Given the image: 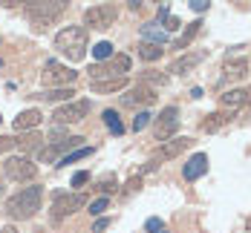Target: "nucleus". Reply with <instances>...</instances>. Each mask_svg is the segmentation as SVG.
Listing matches in <instances>:
<instances>
[{
  "label": "nucleus",
  "mask_w": 251,
  "mask_h": 233,
  "mask_svg": "<svg viewBox=\"0 0 251 233\" xmlns=\"http://www.w3.org/2000/svg\"><path fill=\"white\" fill-rule=\"evenodd\" d=\"M101 118H104V124H107L110 132H116V135H122V132H125V124H122V118H119V112H116V109H104V115H101Z\"/></svg>",
  "instance_id": "nucleus-25"
},
{
  "label": "nucleus",
  "mask_w": 251,
  "mask_h": 233,
  "mask_svg": "<svg viewBox=\"0 0 251 233\" xmlns=\"http://www.w3.org/2000/svg\"><path fill=\"white\" fill-rule=\"evenodd\" d=\"M208 170V155L205 153H197L191 155L188 161H185V167H182V176H185V181H197Z\"/></svg>",
  "instance_id": "nucleus-14"
},
{
  "label": "nucleus",
  "mask_w": 251,
  "mask_h": 233,
  "mask_svg": "<svg viewBox=\"0 0 251 233\" xmlns=\"http://www.w3.org/2000/svg\"><path fill=\"white\" fill-rule=\"evenodd\" d=\"M231 115H234V112H211V115H205L202 129H205V132H217V129H223L228 121H231Z\"/></svg>",
  "instance_id": "nucleus-22"
},
{
  "label": "nucleus",
  "mask_w": 251,
  "mask_h": 233,
  "mask_svg": "<svg viewBox=\"0 0 251 233\" xmlns=\"http://www.w3.org/2000/svg\"><path fill=\"white\" fill-rule=\"evenodd\" d=\"M41 199H44V190L38 184L24 187L21 193H15L9 202H6V213L12 219H35L38 210H41Z\"/></svg>",
  "instance_id": "nucleus-1"
},
{
  "label": "nucleus",
  "mask_w": 251,
  "mask_h": 233,
  "mask_svg": "<svg viewBox=\"0 0 251 233\" xmlns=\"http://www.w3.org/2000/svg\"><path fill=\"white\" fill-rule=\"evenodd\" d=\"M90 86H93V92H96V95L122 92V89L127 86V75H122V78H107V81H90Z\"/></svg>",
  "instance_id": "nucleus-17"
},
{
  "label": "nucleus",
  "mask_w": 251,
  "mask_h": 233,
  "mask_svg": "<svg viewBox=\"0 0 251 233\" xmlns=\"http://www.w3.org/2000/svg\"><path fill=\"white\" fill-rule=\"evenodd\" d=\"M246 228H249V231H251V219H249V222H246Z\"/></svg>",
  "instance_id": "nucleus-43"
},
{
  "label": "nucleus",
  "mask_w": 251,
  "mask_h": 233,
  "mask_svg": "<svg viewBox=\"0 0 251 233\" xmlns=\"http://www.w3.org/2000/svg\"><path fill=\"white\" fill-rule=\"evenodd\" d=\"M151 118H153L151 112H145V109H142V112H139V115L133 118V129H136V132H142V129L151 124Z\"/></svg>",
  "instance_id": "nucleus-30"
},
{
  "label": "nucleus",
  "mask_w": 251,
  "mask_h": 233,
  "mask_svg": "<svg viewBox=\"0 0 251 233\" xmlns=\"http://www.w3.org/2000/svg\"><path fill=\"white\" fill-rule=\"evenodd\" d=\"M12 147H18V138H12V135H0V153H9Z\"/></svg>",
  "instance_id": "nucleus-31"
},
{
  "label": "nucleus",
  "mask_w": 251,
  "mask_h": 233,
  "mask_svg": "<svg viewBox=\"0 0 251 233\" xmlns=\"http://www.w3.org/2000/svg\"><path fill=\"white\" fill-rule=\"evenodd\" d=\"M130 72V55H116L107 58L96 66H90V81H107V78H122Z\"/></svg>",
  "instance_id": "nucleus-5"
},
{
  "label": "nucleus",
  "mask_w": 251,
  "mask_h": 233,
  "mask_svg": "<svg viewBox=\"0 0 251 233\" xmlns=\"http://www.w3.org/2000/svg\"><path fill=\"white\" fill-rule=\"evenodd\" d=\"M162 233H165V231H162Z\"/></svg>",
  "instance_id": "nucleus-47"
},
{
  "label": "nucleus",
  "mask_w": 251,
  "mask_h": 233,
  "mask_svg": "<svg viewBox=\"0 0 251 233\" xmlns=\"http://www.w3.org/2000/svg\"><path fill=\"white\" fill-rule=\"evenodd\" d=\"M176 129H179V109H176V106H165L162 115H159L156 124H153V135H156V141H168Z\"/></svg>",
  "instance_id": "nucleus-11"
},
{
  "label": "nucleus",
  "mask_w": 251,
  "mask_h": 233,
  "mask_svg": "<svg viewBox=\"0 0 251 233\" xmlns=\"http://www.w3.org/2000/svg\"><path fill=\"white\" fill-rule=\"evenodd\" d=\"M26 6V12H29V18H32V26L41 32V29H47V26L70 6V0H21Z\"/></svg>",
  "instance_id": "nucleus-3"
},
{
  "label": "nucleus",
  "mask_w": 251,
  "mask_h": 233,
  "mask_svg": "<svg viewBox=\"0 0 251 233\" xmlns=\"http://www.w3.org/2000/svg\"><path fill=\"white\" fill-rule=\"evenodd\" d=\"M142 3H145V0H127V9H130V12H139Z\"/></svg>",
  "instance_id": "nucleus-38"
},
{
  "label": "nucleus",
  "mask_w": 251,
  "mask_h": 233,
  "mask_svg": "<svg viewBox=\"0 0 251 233\" xmlns=\"http://www.w3.org/2000/svg\"><path fill=\"white\" fill-rule=\"evenodd\" d=\"M145 231H148V233H159V231H162V219H148Z\"/></svg>",
  "instance_id": "nucleus-36"
},
{
  "label": "nucleus",
  "mask_w": 251,
  "mask_h": 233,
  "mask_svg": "<svg viewBox=\"0 0 251 233\" xmlns=\"http://www.w3.org/2000/svg\"><path fill=\"white\" fill-rule=\"evenodd\" d=\"M90 153H93V147H78V150H73V153L61 155V161H58V167H67V164H73V161H78V158H87Z\"/></svg>",
  "instance_id": "nucleus-27"
},
{
  "label": "nucleus",
  "mask_w": 251,
  "mask_h": 233,
  "mask_svg": "<svg viewBox=\"0 0 251 233\" xmlns=\"http://www.w3.org/2000/svg\"><path fill=\"white\" fill-rule=\"evenodd\" d=\"M107 205H110L107 199H96V202L90 205V213H93V216H99V213H104V210H107Z\"/></svg>",
  "instance_id": "nucleus-32"
},
{
  "label": "nucleus",
  "mask_w": 251,
  "mask_h": 233,
  "mask_svg": "<svg viewBox=\"0 0 251 233\" xmlns=\"http://www.w3.org/2000/svg\"><path fill=\"white\" fill-rule=\"evenodd\" d=\"M3 170H6V176L12 181H35L38 176V167L26 158V155H15V158H6V164H3Z\"/></svg>",
  "instance_id": "nucleus-9"
},
{
  "label": "nucleus",
  "mask_w": 251,
  "mask_h": 233,
  "mask_svg": "<svg viewBox=\"0 0 251 233\" xmlns=\"http://www.w3.org/2000/svg\"><path fill=\"white\" fill-rule=\"evenodd\" d=\"M208 6H211V0H191V9H194V12H208Z\"/></svg>",
  "instance_id": "nucleus-34"
},
{
  "label": "nucleus",
  "mask_w": 251,
  "mask_h": 233,
  "mask_svg": "<svg viewBox=\"0 0 251 233\" xmlns=\"http://www.w3.org/2000/svg\"><path fill=\"white\" fill-rule=\"evenodd\" d=\"M84 205H87V196H84V193H58L55 202H52L50 213H52L55 222H61V219H67V216L78 213Z\"/></svg>",
  "instance_id": "nucleus-7"
},
{
  "label": "nucleus",
  "mask_w": 251,
  "mask_h": 233,
  "mask_svg": "<svg viewBox=\"0 0 251 233\" xmlns=\"http://www.w3.org/2000/svg\"><path fill=\"white\" fill-rule=\"evenodd\" d=\"M116 18H119V12H116L113 3H99V6H90L84 12V26L104 32V29H110V26L116 23Z\"/></svg>",
  "instance_id": "nucleus-6"
},
{
  "label": "nucleus",
  "mask_w": 251,
  "mask_h": 233,
  "mask_svg": "<svg viewBox=\"0 0 251 233\" xmlns=\"http://www.w3.org/2000/svg\"><path fill=\"white\" fill-rule=\"evenodd\" d=\"M41 141H44V138H41L38 132L29 129V132H24V138H18V147H21L24 153H35V150L41 147Z\"/></svg>",
  "instance_id": "nucleus-23"
},
{
  "label": "nucleus",
  "mask_w": 251,
  "mask_h": 233,
  "mask_svg": "<svg viewBox=\"0 0 251 233\" xmlns=\"http://www.w3.org/2000/svg\"><path fill=\"white\" fill-rule=\"evenodd\" d=\"M0 6H6V9H15V6H21V0H0Z\"/></svg>",
  "instance_id": "nucleus-39"
},
{
  "label": "nucleus",
  "mask_w": 251,
  "mask_h": 233,
  "mask_svg": "<svg viewBox=\"0 0 251 233\" xmlns=\"http://www.w3.org/2000/svg\"><path fill=\"white\" fill-rule=\"evenodd\" d=\"M162 46L159 43H151V41H142L139 43V58H145V61H159L162 58Z\"/></svg>",
  "instance_id": "nucleus-24"
},
{
  "label": "nucleus",
  "mask_w": 251,
  "mask_h": 233,
  "mask_svg": "<svg viewBox=\"0 0 251 233\" xmlns=\"http://www.w3.org/2000/svg\"><path fill=\"white\" fill-rule=\"evenodd\" d=\"M142 38L145 41H151V43H159V46H165L168 43V29H162V23H145L142 26Z\"/></svg>",
  "instance_id": "nucleus-21"
},
{
  "label": "nucleus",
  "mask_w": 251,
  "mask_h": 233,
  "mask_svg": "<svg viewBox=\"0 0 251 233\" xmlns=\"http://www.w3.org/2000/svg\"><path fill=\"white\" fill-rule=\"evenodd\" d=\"M93 58L96 61H107V58H113V43H107V41H101L93 46Z\"/></svg>",
  "instance_id": "nucleus-29"
},
{
  "label": "nucleus",
  "mask_w": 251,
  "mask_h": 233,
  "mask_svg": "<svg viewBox=\"0 0 251 233\" xmlns=\"http://www.w3.org/2000/svg\"><path fill=\"white\" fill-rule=\"evenodd\" d=\"M205 55H208V52H191V55L176 58L174 64H171V72H174V75H185V72H191L194 66H200L202 61H205Z\"/></svg>",
  "instance_id": "nucleus-15"
},
{
  "label": "nucleus",
  "mask_w": 251,
  "mask_h": 233,
  "mask_svg": "<svg viewBox=\"0 0 251 233\" xmlns=\"http://www.w3.org/2000/svg\"><path fill=\"white\" fill-rule=\"evenodd\" d=\"M249 95H251V89H249Z\"/></svg>",
  "instance_id": "nucleus-46"
},
{
  "label": "nucleus",
  "mask_w": 251,
  "mask_h": 233,
  "mask_svg": "<svg viewBox=\"0 0 251 233\" xmlns=\"http://www.w3.org/2000/svg\"><path fill=\"white\" fill-rule=\"evenodd\" d=\"M87 181H90V173H87V170H81V173L73 176V187H81V184H87Z\"/></svg>",
  "instance_id": "nucleus-33"
},
{
  "label": "nucleus",
  "mask_w": 251,
  "mask_h": 233,
  "mask_svg": "<svg viewBox=\"0 0 251 233\" xmlns=\"http://www.w3.org/2000/svg\"><path fill=\"white\" fill-rule=\"evenodd\" d=\"M0 66H3V61H0Z\"/></svg>",
  "instance_id": "nucleus-45"
},
{
  "label": "nucleus",
  "mask_w": 251,
  "mask_h": 233,
  "mask_svg": "<svg viewBox=\"0 0 251 233\" xmlns=\"http://www.w3.org/2000/svg\"><path fill=\"white\" fill-rule=\"evenodd\" d=\"M90 115V101L87 98H78V101H67L64 106H58L52 112V121L55 124H78Z\"/></svg>",
  "instance_id": "nucleus-8"
},
{
  "label": "nucleus",
  "mask_w": 251,
  "mask_h": 233,
  "mask_svg": "<svg viewBox=\"0 0 251 233\" xmlns=\"http://www.w3.org/2000/svg\"><path fill=\"white\" fill-rule=\"evenodd\" d=\"M35 233H47V231H44V228H38V231H35Z\"/></svg>",
  "instance_id": "nucleus-42"
},
{
  "label": "nucleus",
  "mask_w": 251,
  "mask_h": 233,
  "mask_svg": "<svg viewBox=\"0 0 251 233\" xmlns=\"http://www.w3.org/2000/svg\"><path fill=\"white\" fill-rule=\"evenodd\" d=\"M75 89L73 86H58V89H44V92H35L29 98H38V101H73Z\"/></svg>",
  "instance_id": "nucleus-19"
},
{
  "label": "nucleus",
  "mask_w": 251,
  "mask_h": 233,
  "mask_svg": "<svg viewBox=\"0 0 251 233\" xmlns=\"http://www.w3.org/2000/svg\"><path fill=\"white\" fill-rule=\"evenodd\" d=\"M0 233H18V228L15 225H6V228H0Z\"/></svg>",
  "instance_id": "nucleus-41"
},
{
  "label": "nucleus",
  "mask_w": 251,
  "mask_h": 233,
  "mask_svg": "<svg viewBox=\"0 0 251 233\" xmlns=\"http://www.w3.org/2000/svg\"><path fill=\"white\" fill-rule=\"evenodd\" d=\"M78 147H84V138H81V135H70V138L52 141L50 147L38 150V155H41V161H55L61 153H73V150H78Z\"/></svg>",
  "instance_id": "nucleus-12"
},
{
  "label": "nucleus",
  "mask_w": 251,
  "mask_h": 233,
  "mask_svg": "<svg viewBox=\"0 0 251 233\" xmlns=\"http://www.w3.org/2000/svg\"><path fill=\"white\" fill-rule=\"evenodd\" d=\"M200 29H202V21H194V23H188L185 35H182V38L176 41V49H185V46H188V43H191V41H194V38L200 35Z\"/></svg>",
  "instance_id": "nucleus-26"
},
{
  "label": "nucleus",
  "mask_w": 251,
  "mask_h": 233,
  "mask_svg": "<svg viewBox=\"0 0 251 233\" xmlns=\"http://www.w3.org/2000/svg\"><path fill=\"white\" fill-rule=\"evenodd\" d=\"M165 21H168V29H179V18H171V15H168Z\"/></svg>",
  "instance_id": "nucleus-40"
},
{
  "label": "nucleus",
  "mask_w": 251,
  "mask_h": 233,
  "mask_svg": "<svg viewBox=\"0 0 251 233\" xmlns=\"http://www.w3.org/2000/svg\"><path fill=\"white\" fill-rule=\"evenodd\" d=\"M107 228H110V219H99V222L93 225V233H104Z\"/></svg>",
  "instance_id": "nucleus-37"
},
{
  "label": "nucleus",
  "mask_w": 251,
  "mask_h": 233,
  "mask_svg": "<svg viewBox=\"0 0 251 233\" xmlns=\"http://www.w3.org/2000/svg\"><path fill=\"white\" fill-rule=\"evenodd\" d=\"M194 144V138H174V141H162V147L156 150V153L151 155V161L145 164V173H151V170H156L159 164H165V161H174L176 155H182L188 147Z\"/></svg>",
  "instance_id": "nucleus-4"
},
{
  "label": "nucleus",
  "mask_w": 251,
  "mask_h": 233,
  "mask_svg": "<svg viewBox=\"0 0 251 233\" xmlns=\"http://www.w3.org/2000/svg\"><path fill=\"white\" fill-rule=\"evenodd\" d=\"M246 101H249V92H246V89H226V92L220 95V104H223L226 109H231V112L240 109Z\"/></svg>",
  "instance_id": "nucleus-20"
},
{
  "label": "nucleus",
  "mask_w": 251,
  "mask_h": 233,
  "mask_svg": "<svg viewBox=\"0 0 251 233\" xmlns=\"http://www.w3.org/2000/svg\"><path fill=\"white\" fill-rule=\"evenodd\" d=\"M41 121H44V115H41L38 109H24V112L12 121V127H15V132H29V129L38 127Z\"/></svg>",
  "instance_id": "nucleus-16"
},
{
  "label": "nucleus",
  "mask_w": 251,
  "mask_h": 233,
  "mask_svg": "<svg viewBox=\"0 0 251 233\" xmlns=\"http://www.w3.org/2000/svg\"><path fill=\"white\" fill-rule=\"evenodd\" d=\"M99 190H101V193H113V190H116V179H104V181H99Z\"/></svg>",
  "instance_id": "nucleus-35"
},
{
  "label": "nucleus",
  "mask_w": 251,
  "mask_h": 233,
  "mask_svg": "<svg viewBox=\"0 0 251 233\" xmlns=\"http://www.w3.org/2000/svg\"><path fill=\"white\" fill-rule=\"evenodd\" d=\"M55 49L67 55L70 61H84L87 55V29L84 26H67L55 35Z\"/></svg>",
  "instance_id": "nucleus-2"
},
{
  "label": "nucleus",
  "mask_w": 251,
  "mask_h": 233,
  "mask_svg": "<svg viewBox=\"0 0 251 233\" xmlns=\"http://www.w3.org/2000/svg\"><path fill=\"white\" fill-rule=\"evenodd\" d=\"M122 104L125 106H151V104H156V92L148 84H136L122 95Z\"/></svg>",
  "instance_id": "nucleus-13"
},
{
  "label": "nucleus",
  "mask_w": 251,
  "mask_h": 233,
  "mask_svg": "<svg viewBox=\"0 0 251 233\" xmlns=\"http://www.w3.org/2000/svg\"><path fill=\"white\" fill-rule=\"evenodd\" d=\"M41 78H44L47 86H73V81L78 78V72L70 69V66H64V64H58V61H47Z\"/></svg>",
  "instance_id": "nucleus-10"
},
{
  "label": "nucleus",
  "mask_w": 251,
  "mask_h": 233,
  "mask_svg": "<svg viewBox=\"0 0 251 233\" xmlns=\"http://www.w3.org/2000/svg\"><path fill=\"white\" fill-rule=\"evenodd\" d=\"M246 72H249V61L246 58H234V61H228L223 66V81H240V78H246Z\"/></svg>",
  "instance_id": "nucleus-18"
},
{
  "label": "nucleus",
  "mask_w": 251,
  "mask_h": 233,
  "mask_svg": "<svg viewBox=\"0 0 251 233\" xmlns=\"http://www.w3.org/2000/svg\"><path fill=\"white\" fill-rule=\"evenodd\" d=\"M142 84H151V86H165V84H168V75H162V72H156V69H148V72L142 75Z\"/></svg>",
  "instance_id": "nucleus-28"
},
{
  "label": "nucleus",
  "mask_w": 251,
  "mask_h": 233,
  "mask_svg": "<svg viewBox=\"0 0 251 233\" xmlns=\"http://www.w3.org/2000/svg\"><path fill=\"white\" fill-rule=\"evenodd\" d=\"M153 3H162V0H153Z\"/></svg>",
  "instance_id": "nucleus-44"
}]
</instances>
